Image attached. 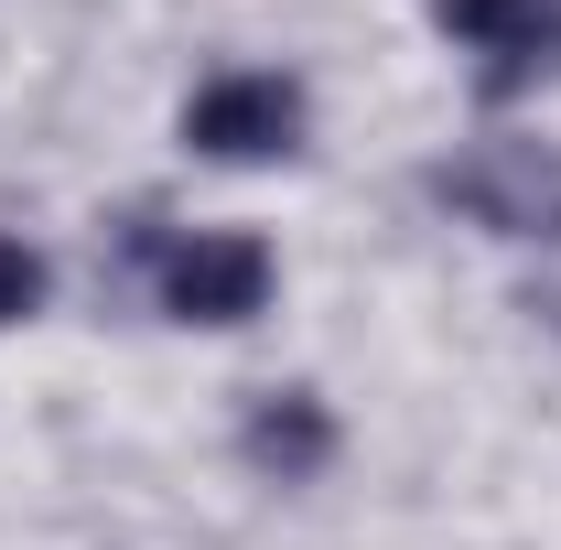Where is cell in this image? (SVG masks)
Here are the masks:
<instances>
[{
	"mask_svg": "<svg viewBox=\"0 0 561 550\" xmlns=\"http://www.w3.org/2000/svg\"><path fill=\"white\" fill-rule=\"evenodd\" d=\"M33 302H44V260H33L22 238H0V324H22Z\"/></svg>",
	"mask_w": 561,
	"mask_h": 550,
	"instance_id": "5",
	"label": "cell"
},
{
	"mask_svg": "<svg viewBox=\"0 0 561 550\" xmlns=\"http://www.w3.org/2000/svg\"><path fill=\"white\" fill-rule=\"evenodd\" d=\"M432 11H443V33L496 44V55H529V44L551 33V0H432Z\"/></svg>",
	"mask_w": 561,
	"mask_h": 550,
	"instance_id": "4",
	"label": "cell"
},
{
	"mask_svg": "<svg viewBox=\"0 0 561 550\" xmlns=\"http://www.w3.org/2000/svg\"><path fill=\"white\" fill-rule=\"evenodd\" d=\"M162 302H173V324H249L271 302V249L260 238H184L162 260Z\"/></svg>",
	"mask_w": 561,
	"mask_h": 550,
	"instance_id": "2",
	"label": "cell"
},
{
	"mask_svg": "<svg viewBox=\"0 0 561 550\" xmlns=\"http://www.w3.org/2000/svg\"><path fill=\"white\" fill-rule=\"evenodd\" d=\"M324 454H335V421L313 411L302 389H291V400H260V411H249V465H260V475L302 485V475H324Z\"/></svg>",
	"mask_w": 561,
	"mask_h": 550,
	"instance_id": "3",
	"label": "cell"
},
{
	"mask_svg": "<svg viewBox=\"0 0 561 550\" xmlns=\"http://www.w3.org/2000/svg\"><path fill=\"white\" fill-rule=\"evenodd\" d=\"M184 140L216 151V162H271V151L302 140V87L291 76H216L184 108Z\"/></svg>",
	"mask_w": 561,
	"mask_h": 550,
	"instance_id": "1",
	"label": "cell"
}]
</instances>
